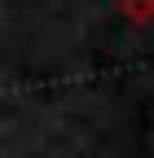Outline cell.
Instances as JSON below:
<instances>
[{
    "instance_id": "cell-1",
    "label": "cell",
    "mask_w": 154,
    "mask_h": 158,
    "mask_svg": "<svg viewBox=\"0 0 154 158\" xmlns=\"http://www.w3.org/2000/svg\"><path fill=\"white\" fill-rule=\"evenodd\" d=\"M119 5L132 13V22H137V27H145V0H119Z\"/></svg>"
}]
</instances>
